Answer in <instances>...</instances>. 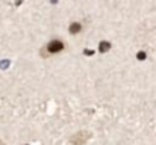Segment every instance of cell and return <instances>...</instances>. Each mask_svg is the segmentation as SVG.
<instances>
[{"label":"cell","mask_w":156,"mask_h":145,"mask_svg":"<svg viewBox=\"0 0 156 145\" xmlns=\"http://www.w3.org/2000/svg\"><path fill=\"white\" fill-rule=\"evenodd\" d=\"M90 133L88 132H77L76 135H73L71 136V139H70V144L71 145H83L88 139H90Z\"/></svg>","instance_id":"1"},{"label":"cell","mask_w":156,"mask_h":145,"mask_svg":"<svg viewBox=\"0 0 156 145\" xmlns=\"http://www.w3.org/2000/svg\"><path fill=\"white\" fill-rule=\"evenodd\" d=\"M62 48H64V43H62V41L53 40V41H50V43L46 46V51H47V54H55V53L62 51Z\"/></svg>","instance_id":"2"},{"label":"cell","mask_w":156,"mask_h":145,"mask_svg":"<svg viewBox=\"0 0 156 145\" xmlns=\"http://www.w3.org/2000/svg\"><path fill=\"white\" fill-rule=\"evenodd\" d=\"M82 29V26L79 24V23H73V26L70 27V30H71V33H76V32H79Z\"/></svg>","instance_id":"3"},{"label":"cell","mask_w":156,"mask_h":145,"mask_svg":"<svg viewBox=\"0 0 156 145\" xmlns=\"http://www.w3.org/2000/svg\"><path fill=\"white\" fill-rule=\"evenodd\" d=\"M0 145H5V144H3V142H2V141H0Z\"/></svg>","instance_id":"4"}]
</instances>
